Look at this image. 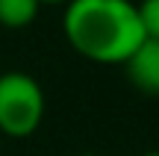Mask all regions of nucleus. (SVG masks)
Here are the masks:
<instances>
[{"label": "nucleus", "instance_id": "obj_6", "mask_svg": "<svg viewBox=\"0 0 159 156\" xmlns=\"http://www.w3.org/2000/svg\"><path fill=\"white\" fill-rule=\"evenodd\" d=\"M39 3H71V0H39Z\"/></svg>", "mask_w": 159, "mask_h": 156}, {"label": "nucleus", "instance_id": "obj_1", "mask_svg": "<svg viewBox=\"0 0 159 156\" xmlns=\"http://www.w3.org/2000/svg\"><path fill=\"white\" fill-rule=\"evenodd\" d=\"M62 33L94 65H124L144 41L133 0H71L62 12Z\"/></svg>", "mask_w": 159, "mask_h": 156}, {"label": "nucleus", "instance_id": "obj_2", "mask_svg": "<svg viewBox=\"0 0 159 156\" xmlns=\"http://www.w3.org/2000/svg\"><path fill=\"white\" fill-rule=\"evenodd\" d=\"M44 91L27 71L0 74V136L30 139L44 121Z\"/></svg>", "mask_w": 159, "mask_h": 156}, {"label": "nucleus", "instance_id": "obj_4", "mask_svg": "<svg viewBox=\"0 0 159 156\" xmlns=\"http://www.w3.org/2000/svg\"><path fill=\"white\" fill-rule=\"evenodd\" d=\"M41 3L39 0H0V27L24 29L35 21Z\"/></svg>", "mask_w": 159, "mask_h": 156}, {"label": "nucleus", "instance_id": "obj_9", "mask_svg": "<svg viewBox=\"0 0 159 156\" xmlns=\"http://www.w3.org/2000/svg\"><path fill=\"white\" fill-rule=\"evenodd\" d=\"M0 145H3V136H0Z\"/></svg>", "mask_w": 159, "mask_h": 156}, {"label": "nucleus", "instance_id": "obj_7", "mask_svg": "<svg viewBox=\"0 0 159 156\" xmlns=\"http://www.w3.org/2000/svg\"><path fill=\"white\" fill-rule=\"evenodd\" d=\"M142 156H159V150H150V153H142Z\"/></svg>", "mask_w": 159, "mask_h": 156}, {"label": "nucleus", "instance_id": "obj_5", "mask_svg": "<svg viewBox=\"0 0 159 156\" xmlns=\"http://www.w3.org/2000/svg\"><path fill=\"white\" fill-rule=\"evenodd\" d=\"M136 9H139V21H142L144 38L159 41V0H142V3H136Z\"/></svg>", "mask_w": 159, "mask_h": 156}, {"label": "nucleus", "instance_id": "obj_3", "mask_svg": "<svg viewBox=\"0 0 159 156\" xmlns=\"http://www.w3.org/2000/svg\"><path fill=\"white\" fill-rule=\"evenodd\" d=\"M124 71L139 91L159 97V41L144 38L133 50V56L124 62Z\"/></svg>", "mask_w": 159, "mask_h": 156}, {"label": "nucleus", "instance_id": "obj_8", "mask_svg": "<svg viewBox=\"0 0 159 156\" xmlns=\"http://www.w3.org/2000/svg\"><path fill=\"white\" fill-rule=\"evenodd\" d=\"M80 156H100V153H80Z\"/></svg>", "mask_w": 159, "mask_h": 156}]
</instances>
